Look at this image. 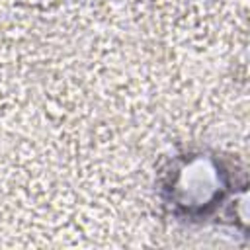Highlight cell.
I'll return each mask as SVG.
<instances>
[{
	"mask_svg": "<svg viewBox=\"0 0 250 250\" xmlns=\"http://www.w3.org/2000/svg\"><path fill=\"white\" fill-rule=\"evenodd\" d=\"M248 184L246 174L227 154L191 146L168 156L156 174L160 211L180 225H205L221 219L230 197Z\"/></svg>",
	"mask_w": 250,
	"mask_h": 250,
	"instance_id": "obj_1",
	"label": "cell"
}]
</instances>
